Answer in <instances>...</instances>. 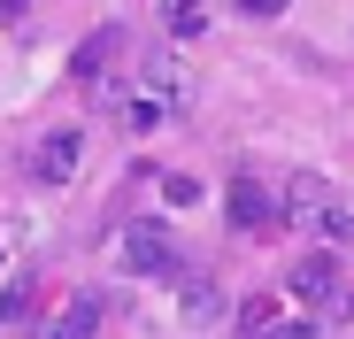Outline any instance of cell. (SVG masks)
Instances as JSON below:
<instances>
[{"instance_id":"obj_1","label":"cell","mask_w":354,"mask_h":339,"mask_svg":"<svg viewBox=\"0 0 354 339\" xmlns=\"http://www.w3.org/2000/svg\"><path fill=\"white\" fill-rule=\"evenodd\" d=\"M115 255H124V270H131V277H177V270H185V262H177V239L162 232L154 216L124 223V232H115Z\"/></svg>"},{"instance_id":"obj_2","label":"cell","mask_w":354,"mask_h":339,"mask_svg":"<svg viewBox=\"0 0 354 339\" xmlns=\"http://www.w3.org/2000/svg\"><path fill=\"white\" fill-rule=\"evenodd\" d=\"M285 286L301 293V301H324L331 316H346V309H354V293L339 286V262H331V255H301V262L285 270Z\"/></svg>"},{"instance_id":"obj_3","label":"cell","mask_w":354,"mask_h":339,"mask_svg":"<svg viewBox=\"0 0 354 339\" xmlns=\"http://www.w3.org/2000/svg\"><path fill=\"white\" fill-rule=\"evenodd\" d=\"M77 162H85V131H46V139L24 154V170H31L39 185H70Z\"/></svg>"},{"instance_id":"obj_4","label":"cell","mask_w":354,"mask_h":339,"mask_svg":"<svg viewBox=\"0 0 354 339\" xmlns=\"http://www.w3.org/2000/svg\"><path fill=\"white\" fill-rule=\"evenodd\" d=\"M223 216H231V232H277V193L254 185V178H231Z\"/></svg>"},{"instance_id":"obj_5","label":"cell","mask_w":354,"mask_h":339,"mask_svg":"<svg viewBox=\"0 0 354 339\" xmlns=\"http://www.w3.org/2000/svg\"><path fill=\"white\" fill-rule=\"evenodd\" d=\"M147 85H154V93H162L169 108H185V100H193V77H185V70H177V62H169V54H147Z\"/></svg>"},{"instance_id":"obj_6","label":"cell","mask_w":354,"mask_h":339,"mask_svg":"<svg viewBox=\"0 0 354 339\" xmlns=\"http://www.w3.org/2000/svg\"><path fill=\"white\" fill-rule=\"evenodd\" d=\"M162 24H169V39H201V31H208L201 0H169V8H162Z\"/></svg>"},{"instance_id":"obj_7","label":"cell","mask_w":354,"mask_h":339,"mask_svg":"<svg viewBox=\"0 0 354 339\" xmlns=\"http://www.w3.org/2000/svg\"><path fill=\"white\" fill-rule=\"evenodd\" d=\"M108 54H115V24H108V31H93V39L77 46V62H70V70H77V77H100V62H108Z\"/></svg>"},{"instance_id":"obj_8","label":"cell","mask_w":354,"mask_h":339,"mask_svg":"<svg viewBox=\"0 0 354 339\" xmlns=\"http://www.w3.org/2000/svg\"><path fill=\"white\" fill-rule=\"evenodd\" d=\"M93 324H100V301L85 293V301H77V309L62 316V339H93Z\"/></svg>"},{"instance_id":"obj_9","label":"cell","mask_w":354,"mask_h":339,"mask_svg":"<svg viewBox=\"0 0 354 339\" xmlns=\"http://www.w3.org/2000/svg\"><path fill=\"white\" fill-rule=\"evenodd\" d=\"M316 223H324V239H339V247L354 239V208H339V201H324V216H316Z\"/></svg>"},{"instance_id":"obj_10","label":"cell","mask_w":354,"mask_h":339,"mask_svg":"<svg viewBox=\"0 0 354 339\" xmlns=\"http://www.w3.org/2000/svg\"><path fill=\"white\" fill-rule=\"evenodd\" d=\"M162 201H169V208H185V201H201V178H185V170H169V178H162Z\"/></svg>"},{"instance_id":"obj_11","label":"cell","mask_w":354,"mask_h":339,"mask_svg":"<svg viewBox=\"0 0 354 339\" xmlns=\"http://www.w3.org/2000/svg\"><path fill=\"white\" fill-rule=\"evenodd\" d=\"M154 116H162L154 100H124V124H131V131H154Z\"/></svg>"},{"instance_id":"obj_12","label":"cell","mask_w":354,"mask_h":339,"mask_svg":"<svg viewBox=\"0 0 354 339\" xmlns=\"http://www.w3.org/2000/svg\"><path fill=\"white\" fill-rule=\"evenodd\" d=\"M262 339H316V324H308V316H285V324H270Z\"/></svg>"},{"instance_id":"obj_13","label":"cell","mask_w":354,"mask_h":339,"mask_svg":"<svg viewBox=\"0 0 354 339\" xmlns=\"http://www.w3.org/2000/svg\"><path fill=\"white\" fill-rule=\"evenodd\" d=\"M247 16H285V0H239Z\"/></svg>"},{"instance_id":"obj_14","label":"cell","mask_w":354,"mask_h":339,"mask_svg":"<svg viewBox=\"0 0 354 339\" xmlns=\"http://www.w3.org/2000/svg\"><path fill=\"white\" fill-rule=\"evenodd\" d=\"M0 270H8V262H0Z\"/></svg>"}]
</instances>
